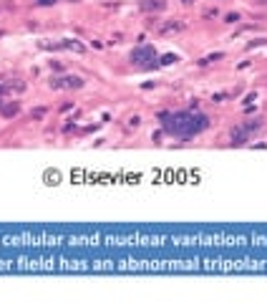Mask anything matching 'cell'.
Segmentation results:
<instances>
[{
	"instance_id": "6da1fadb",
	"label": "cell",
	"mask_w": 267,
	"mask_h": 303,
	"mask_svg": "<svg viewBox=\"0 0 267 303\" xmlns=\"http://www.w3.org/2000/svg\"><path fill=\"white\" fill-rule=\"evenodd\" d=\"M161 129L169 136L176 139H192L197 134H202L209 124V116L202 114L197 106L194 109H184V111H164L161 116Z\"/></svg>"
},
{
	"instance_id": "7a4b0ae2",
	"label": "cell",
	"mask_w": 267,
	"mask_h": 303,
	"mask_svg": "<svg viewBox=\"0 0 267 303\" xmlns=\"http://www.w3.org/2000/svg\"><path fill=\"white\" fill-rule=\"evenodd\" d=\"M156 58H159V53H156L154 46H136L129 53V61L136 68H151V66H156Z\"/></svg>"
},
{
	"instance_id": "3957f363",
	"label": "cell",
	"mask_w": 267,
	"mask_h": 303,
	"mask_svg": "<svg viewBox=\"0 0 267 303\" xmlns=\"http://www.w3.org/2000/svg\"><path fill=\"white\" fill-rule=\"evenodd\" d=\"M48 86L51 89H81L83 79L81 76H61V79H51Z\"/></svg>"
},
{
	"instance_id": "277c9868",
	"label": "cell",
	"mask_w": 267,
	"mask_h": 303,
	"mask_svg": "<svg viewBox=\"0 0 267 303\" xmlns=\"http://www.w3.org/2000/svg\"><path fill=\"white\" fill-rule=\"evenodd\" d=\"M166 8V0H141V11H146V13H159V11H164Z\"/></svg>"
},
{
	"instance_id": "5b68a950",
	"label": "cell",
	"mask_w": 267,
	"mask_h": 303,
	"mask_svg": "<svg viewBox=\"0 0 267 303\" xmlns=\"http://www.w3.org/2000/svg\"><path fill=\"white\" fill-rule=\"evenodd\" d=\"M26 84L23 81H0V94H13V91H23Z\"/></svg>"
},
{
	"instance_id": "8992f818",
	"label": "cell",
	"mask_w": 267,
	"mask_h": 303,
	"mask_svg": "<svg viewBox=\"0 0 267 303\" xmlns=\"http://www.w3.org/2000/svg\"><path fill=\"white\" fill-rule=\"evenodd\" d=\"M247 136H249V131H247L244 126L232 129V144H244V141H247Z\"/></svg>"
},
{
	"instance_id": "52a82bcc",
	"label": "cell",
	"mask_w": 267,
	"mask_h": 303,
	"mask_svg": "<svg viewBox=\"0 0 267 303\" xmlns=\"http://www.w3.org/2000/svg\"><path fill=\"white\" fill-rule=\"evenodd\" d=\"M182 28H184L182 21H174V23H164V26H159L161 33H176V31H182Z\"/></svg>"
},
{
	"instance_id": "ba28073f",
	"label": "cell",
	"mask_w": 267,
	"mask_h": 303,
	"mask_svg": "<svg viewBox=\"0 0 267 303\" xmlns=\"http://www.w3.org/2000/svg\"><path fill=\"white\" fill-rule=\"evenodd\" d=\"M18 101H13V104H8V106H0V111H3V116H16L18 114Z\"/></svg>"
},
{
	"instance_id": "9c48e42d",
	"label": "cell",
	"mask_w": 267,
	"mask_h": 303,
	"mask_svg": "<svg viewBox=\"0 0 267 303\" xmlns=\"http://www.w3.org/2000/svg\"><path fill=\"white\" fill-rule=\"evenodd\" d=\"M224 53H214V56H204L202 61H199V66H204V63H212V61H217V58H222Z\"/></svg>"
},
{
	"instance_id": "30bf717a",
	"label": "cell",
	"mask_w": 267,
	"mask_h": 303,
	"mask_svg": "<svg viewBox=\"0 0 267 303\" xmlns=\"http://www.w3.org/2000/svg\"><path fill=\"white\" fill-rule=\"evenodd\" d=\"M227 21H229V23H234V21H239V16H237V13H229V16H227Z\"/></svg>"
},
{
	"instance_id": "8fae6325",
	"label": "cell",
	"mask_w": 267,
	"mask_h": 303,
	"mask_svg": "<svg viewBox=\"0 0 267 303\" xmlns=\"http://www.w3.org/2000/svg\"><path fill=\"white\" fill-rule=\"evenodd\" d=\"M38 3H43V6H46V3H56V0H38Z\"/></svg>"
},
{
	"instance_id": "7c38bea8",
	"label": "cell",
	"mask_w": 267,
	"mask_h": 303,
	"mask_svg": "<svg viewBox=\"0 0 267 303\" xmlns=\"http://www.w3.org/2000/svg\"><path fill=\"white\" fill-rule=\"evenodd\" d=\"M182 3H192V0H182Z\"/></svg>"
}]
</instances>
